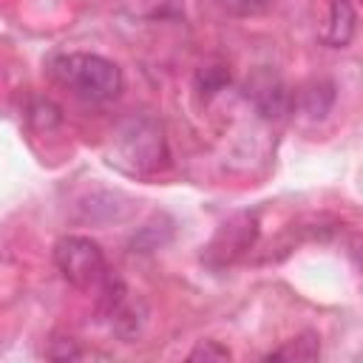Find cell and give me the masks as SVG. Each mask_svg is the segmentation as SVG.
Listing matches in <instances>:
<instances>
[{
	"label": "cell",
	"mask_w": 363,
	"mask_h": 363,
	"mask_svg": "<svg viewBox=\"0 0 363 363\" xmlns=\"http://www.w3.org/2000/svg\"><path fill=\"white\" fill-rule=\"evenodd\" d=\"M51 77L68 88L77 99L82 102H111L122 94L125 77L122 68L99 54H85V51H71V54H57L51 60Z\"/></svg>",
	"instance_id": "obj_1"
},
{
	"label": "cell",
	"mask_w": 363,
	"mask_h": 363,
	"mask_svg": "<svg viewBox=\"0 0 363 363\" xmlns=\"http://www.w3.org/2000/svg\"><path fill=\"white\" fill-rule=\"evenodd\" d=\"M54 264L62 278L77 289H99L111 272L102 247L88 235H62L54 244Z\"/></svg>",
	"instance_id": "obj_2"
},
{
	"label": "cell",
	"mask_w": 363,
	"mask_h": 363,
	"mask_svg": "<svg viewBox=\"0 0 363 363\" xmlns=\"http://www.w3.org/2000/svg\"><path fill=\"white\" fill-rule=\"evenodd\" d=\"M122 147L125 153L130 156L133 167L130 170H153L159 167L162 156H164V139H162V130L147 122V119H133L122 133Z\"/></svg>",
	"instance_id": "obj_3"
},
{
	"label": "cell",
	"mask_w": 363,
	"mask_h": 363,
	"mask_svg": "<svg viewBox=\"0 0 363 363\" xmlns=\"http://www.w3.org/2000/svg\"><path fill=\"white\" fill-rule=\"evenodd\" d=\"M354 34V9L349 0H332L329 9V26L323 31V40L335 48H346Z\"/></svg>",
	"instance_id": "obj_4"
},
{
	"label": "cell",
	"mask_w": 363,
	"mask_h": 363,
	"mask_svg": "<svg viewBox=\"0 0 363 363\" xmlns=\"http://www.w3.org/2000/svg\"><path fill=\"white\" fill-rule=\"evenodd\" d=\"M255 102H258V108H261L264 116H281L286 111V105H289L286 91H284V85L275 77H267L264 79V85L255 94Z\"/></svg>",
	"instance_id": "obj_5"
},
{
	"label": "cell",
	"mask_w": 363,
	"mask_h": 363,
	"mask_svg": "<svg viewBox=\"0 0 363 363\" xmlns=\"http://www.w3.org/2000/svg\"><path fill=\"white\" fill-rule=\"evenodd\" d=\"M320 354V340L318 335H301L295 340H289L284 349L267 354V360H315Z\"/></svg>",
	"instance_id": "obj_6"
},
{
	"label": "cell",
	"mask_w": 363,
	"mask_h": 363,
	"mask_svg": "<svg viewBox=\"0 0 363 363\" xmlns=\"http://www.w3.org/2000/svg\"><path fill=\"white\" fill-rule=\"evenodd\" d=\"M190 360H230V349L216 340H204L190 352Z\"/></svg>",
	"instance_id": "obj_7"
},
{
	"label": "cell",
	"mask_w": 363,
	"mask_h": 363,
	"mask_svg": "<svg viewBox=\"0 0 363 363\" xmlns=\"http://www.w3.org/2000/svg\"><path fill=\"white\" fill-rule=\"evenodd\" d=\"M227 9H233L235 14H258V11H264L272 0H221Z\"/></svg>",
	"instance_id": "obj_8"
},
{
	"label": "cell",
	"mask_w": 363,
	"mask_h": 363,
	"mask_svg": "<svg viewBox=\"0 0 363 363\" xmlns=\"http://www.w3.org/2000/svg\"><path fill=\"white\" fill-rule=\"evenodd\" d=\"M57 343H60V349H48L45 352L48 357H54V360H79L82 357V349H77L71 337L68 340H57Z\"/></svg>",
	"instance_id": "obj_9"
}]
</instances>
